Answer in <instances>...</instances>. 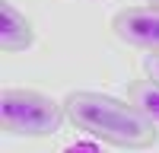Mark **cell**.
<instances>
[{"label":"cell","instance_id":"1","mask_svg":"<svg viewBox=\"0 0 159 153\" xmlns=\"http://www.w3.org/2000/svg\"><path fill=\"white\" fill-rule=\"evenodd\" d=\"M64 112L73 128L99 137L118 150H150L159 140V124H153L134 102L115 99L99 89H73L64 96Z\"/></svg>","mask_w":159,"mask_h":153},{"label":"cell","instance_id":"2","mask_svg":"<svg viewBox=\"0 0 159 153\" xmlns=\"http://www.w3.org/2000/svg\"><path fill=\"white\" fill-rule=\"evenodd\" d=\"M64 102L38 89L7 86L0 93V128L13 137H51L64 128Z\"/></svg>","mask_w":159,"mask_h":153},{"label":"cell","instance_id":"3","mask_svg":"<svg viewBox=\"0 0 159 153\" xmlns=\"http://www.w3.org/2000/svg\"><path fill=\"white\" fill-rule=\"evenodd\" d=\"M111 35L137 51H159V10L156 7H124L111 16Z\"/></svg>","mask_w":159,"mask_h":153},{"label":"cell","instance_id":"4","mask_svg":"<svg viewBox=\"0 0 159 153\" xmlns=\"http://www.w3.org/2000/svg\"><path fill=\"white\" fill-rule=\"evenodd\" d=\"M0 45L7 54H22L35 45V29L22 10L13 7V0H0Z\"/></svg>","mask_w":159,"mask_h":153},{"label":"cell","instance_id":"5","mask_svg":"<svg viewBox=\"0 0 159 153\" xmlns=\"http://www.w3.org/2000/svg\"><path fill=\"white\" fill-rule=\"evenodd\" d=\"M124 96H127V102H134L153 124H159V83L156 80L137 76V80H130L124 86Z\"/></svg>","mask_w":159,"mask_h":153},{"label":"cell","instance_id":"6","mask_svg":"<svg viewBox=\"0 0 159 153\" xmlns=\"http://www.w3.org/2000/svg\"><path fill=\"white\" fill-rule=\"evenodd\" d=\"M64 153H102V147H96L92 140H73L64 147Z\"/></svg>","mask_w":159,"mask_h":153},{"label":"cell","instance_id":"7","mask_svg":"<svg viewBox=\"0 0 159 153\" xmlns=\"http://www.w3.org/2000/svg\"><path fill=\"white\" fill-rule=\"evenodd\" d=\"M143 70H147L150 80H156V83H159V51H153V54L143 58Z\"/></svg>","mask_w":159,"mask_h":153},{"label":"cell","instance_id":"8","mask_svg":"<svg viewBox=\"0 0 159 153\" xmlns=\"http://www.w3.org/2000/svg\"><path fill=\"white\" fill-rule=\"evenodd\" d=\"M147 3H150V7H156V10H159V0H147Z\"/></svg>","mask_w":159,"mask_h":153}]
</instances>
